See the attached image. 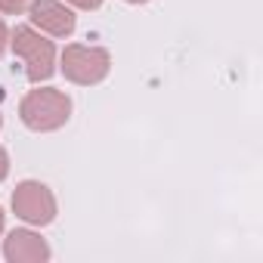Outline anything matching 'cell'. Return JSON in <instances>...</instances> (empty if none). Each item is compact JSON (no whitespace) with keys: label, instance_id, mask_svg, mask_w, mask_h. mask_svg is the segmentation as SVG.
I'll return each mask as SVG.
<instances>
[{"label":"cell","instance_id":"cell-1","mask_svg":"<svg viewBox=\"0 0 263 263\" xmlns=\"http://www.w3.org/2000/svg\"><path fill=\"white\" fill-rule=\"evenodd\" d=\"M19 118L34 134H53L71 118V96L65 90L34 84V90H28L19 102Z\"/></svg>","mask_w":263,"mask_h":263},{"label":"cell","instance_id":"cell-8","mask_svg":"<svg viewBox=\"0 0 263 263\" xmlns=\"http://www.w3.org/2000/svg\"><path fill=\"white\" fill-rule=\"evenodd\" d=\"M62 4H68L71 10H84V13H93V10H99L105 0H62Z\"/></svg>","mask_w":263,"mask_h":263},{"label":"cell","instance_id":"cell-10","mask_svg":"<svg viewBox=\"0 0 263 263\" xmlns=\"http://www.w3.org/2000/svg\"><path fill=\"white\" fill-rule=\"evenodd\" d=\"M7 47H10V28H7L4 19H0V56L7 53Z\"/></svg>","mask_w":263,"mask_h":263},{"label":"cell","instance_id":"cell-6","mask_svg":"<svg viewBox=\"0 0 263 263\" xmlns=\"http://www.w3.org/2000/svg\"><path fill=\"white\" fill-rule=\"evenodd\" d=\"M50 254L53 251H50L47 238H41V232H34V229H13L4 238L7 263H47Z\"/></svg>","mask_w":263,"mask_h":263},{"label":"cell","instance_id":"cell-9","mask_svg":"<svg viewBox=\"0 0 263 263\" xmlns=\"http://www.w3.org/2000/svg\"><path fill=\"white\" fill-rule=\"evenodd\" d=\"M7 174H10V152L0 146V183L7 180Z\"/></svg>","mask_w":263,"mask_h":263},{"label":"cell","instance_id":"cell-5","mask_svg":"<svg viewBox=\"0 0 263 263\" xmlns=\"http://www.w3.org/2000/svg\"><path fill=\"white\" fill-rule=\"evenodd\" d=\"M28 19L41 34H50V37H71L78 28L74 10L62 0H31Z\"/></svg>","mask_w":263,"mask_h":263},{"label":"cell","instance_id":"cell-7","mask_svg":"<svg viewBox=\"0 0 263 263\" xmlns=\"http://www.w3.org/2000/svg\"><path fill=\"white\" fill-rule=\"evenodd\" d=\"M31 0H0V16H22L28 13Z\"/></svg>","mask_w":263,"mask_h":263},{"label":"cell","instance_id":"cell-11","mask_svg":"<svg viewBox=\"0 0 263 263\" xmlns=\"http://www.w3.org/2000/svg\"><path fill=\"white\" fill-rule=\"evenodd\" d=\"M4 229H7V214H4V208H0V235H4Z\"/></svg>","mask_w":263,"mask_h":263},{"label":"cell","instance_id":"cell-2","mask_svg":"<svg viewBox=\"0 0 263 263\" xmlns=\"http://www.w3.org/2000/svg\"><path fill=\"white\" fill-rule=\"evenodd\" d=\"M10 50L25 65V78L31 84H44L56 74V44L34 25H16L10 31Z\"/></svg>","mask_w":263,"mask_h":263},{"label":"cell","instance_id":"cell-3","mask_svg":"<svg viewBox=\"0 0 263 263\" xmlns=\"http://www.w3.org/2000/svg\"><path fill=\"white\" fill-rule=\"evenodd\" d=\"M59 71L68 84L78 87H96L111 71V53L105 47H87V44H68L59 56Z\"/></svg>","mask_w":263,"mask_h":263},{"label":"cell","instance_id":"cell-13","mask_svg":"<svg viewBox=\"0 0 263 263\" xmlns=\"http://www.w3.org/2000/svg\"><path fill=\"white\" fill-rule=\"evenodd\" d=\"M0 127H4V115H0Z\"/></svg>","mask_w":263,"mask_h":263},{"label":"cell","instance_id":"cell-12","mask_svg":"<svg viewBox=\"0 0 263 263\" xmlns=\"http://www.w3.org/2000/svg\"><path fill=\"white\" fill-rule=\"evenodd\" d=\"M124 4H130V7H143V4H149V0H124Z\"/></svg>","mask_w":263,"mask_h":263},{"label":"cell","instance_id":"cell-4","mask_svg":"<svg viewBox=\"0 0 263 263\" xmlns=\"http://www.w3.org/2000/svg\"><path fill=\"white\" fill-rule=\"evenodd\" d=\"M56 195L41 180H22L13 189V214L28 226H50L56 220Z\"/></svg>","mask_w":263,"mask_h":263}]
</instances>
